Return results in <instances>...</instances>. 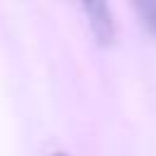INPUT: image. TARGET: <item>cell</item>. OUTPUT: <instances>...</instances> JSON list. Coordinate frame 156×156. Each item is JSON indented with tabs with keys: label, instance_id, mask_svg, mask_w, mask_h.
I'll return each instance as SVG.
<instances>
[{
	"label": "cell",
	"instance_id": "1",
	"mask_svg": "<svg viewBox=\"0 0 156 156\" xmlns=\"http://www.w3.org/2000/svg\"><path fill=\"white\" fill-rule=\"evenodd\" d=\"M83 10L88 12V20H90L95 37L100 41H110L115 37V22H112L110 7L105 2H83Z\"/></svg>",
	"mask_w": 156,
	"mask_h": 156
},
{
	"label": "cell",
	"instance_id": "2",
	"mask_svg": "<svg viewBox=\"0 0 156 156\" xmlns=\"http://www.w3.org/2000/svg\"><path fill=\"white\" fill-rule=\"evenodd\" d=\"M136 12H139L144 27H146L151 34H156V2L141 0V2H136Z\"/></svg>",
	"mask_w": 156,
	"mask_h": 156
},
{
	"label": "cell",
	"instance_id": "3",
	"mask_svg": "<svg viewBox=\"0 0 156 156\" xmlns=\"http://www.w3.org/2000/svg\"><path fill=\"white\" fill-rule=\"evenodd\" d=\"M49 156H68V154H63V151H54V154H49Z\"/></svg>",
	"mask_w": 156,
	"mask_h": 156
}]
</instances>
